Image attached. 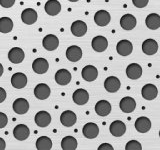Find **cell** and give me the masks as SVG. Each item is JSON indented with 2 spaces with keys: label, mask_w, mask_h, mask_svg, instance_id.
Here are the masks:
<instances>
[{
  "label": "cell",
  "mask_w": 160,
  "mask_h": 150,
  "mask_svg": "<svg viewBox=\"0 0 160 150\" xmlns=\"http://www.w3.org/2000/svg\"><path fill=\"white\" fill-rule=\"evenodd\" d=\"M109 131L114 137H121L126 132V126L121 120H115L110 124Z\"/></svg>",
  "instance_id": "6da1fadb"
},
{
  "label": "cell",
  "mask_w": 160,
  "mask_h": 150,
  "mask_svg": "<svg viewBox=\"0 0 160 150\" xmlns=\"http://www.w3.org/2000/svg\"><path fill=\"white\" fill-rule=\"evenodd\" d=\"M38 14L36 12V10H34L32 8H26L24 9L21 13V20L24 24L26 25H32L37 21Z\"/></svg>",
  "instance_id": "7a4b0ae2"
},
{
  "label": "cell",
  "mask_w": 160,
  "mask_h": 150,
  "mask_svg": "<svg viewBox=\"0 0 160 150\" xmlns=\"http://www.w3.org/2000/svg\"><path fill=\"white\" fill-rule=\"evenodd\" d=\"M116 51L121 56H128L133 51V45L129 40H120L116 45Z\"/></svg>",
  "instance_id": "3957f363"
},
{
  "label": "cell",
  "mask_w": 160,
  "mask_h": 150,
  "mask_svg": "<svg viewBox=\"0 0 160 150\" xmlns=\"http://www.w3.org/2000/svg\"><path fill=\"white\" fill-rule=\"evenodd\" d=\"M77 116L71 110H66L63 111L62 114L60 115V122L65 127H71L76 123Z\"/></svg>",
  "instance_id": "277c9868"
},
{
  "label": "cell",
  "mask_w": 160,
  "mask_h": 150,
  "mask_svg": "<svg viewBox=\"0 0 160 150\" xmlns=\"http://www.w3.org/2000/svg\"><path fill=\"white\" fill-rule=\"evenodd\" d=\"M119 107L121 109V111L124 113H131L136 108V101L134 100V98L130 96L123 97L120 100Z\"/></svg>",
  "instance_id": "5b68a950"
},
{
  "label": "cell",
  "mask_w": 160,
  "mask_h": 150,
  "mask_svg": "<svg viewBox=\"0 0 160 150\" xmlns=\"http://www.w3.org/2000/svg\"><path fill=\"white\" fill-rule=\"evenodd\" d=\"M81 75L85 81L92 82L94 80H96V78L98 77V70L93 65H86L82 69Z\"/></svg>",
  "instance_id": "8992f818"
},
{
  "label": "cell",
  "mask_w": 160,
  "mask_h": 150,
  "mask_svg": "<svg viewBox=\"0 0 160 150\" xmlns=\"http://www.w3.org/2000/svg\"><path fill=\"white\" fill-rule=\"evenodd\" d=\"M50 93H51V90L50 87L47 84L45 83H40L37 84L34 88V95L35 97L39 100H45L50 96Z\"/></svg>",
  "instance_id": "52a82bcc"
},
{
  "label": "cell",
  "mask_w": 160,
  "mask_h": 150,
  "mask_svg": "<svg viewBox=\"0 0 160 150\" xmlns=\"http://www.w3.org/2000/svg\"><path fill=\"white\" fill-rule=\"evenodd\" d=\"M32 69L34 70V72L37 74H44L48 71L49 63L45 58H42V57L36 58L32 63Z\"/></svg>",
  "instance_id": "ba28073f"
},
{
  "label": "cell",
  "mask_w": 160,
  "mask_h": 150,
  "mask_svg": "<svg viewBox=\"0 0 160 150\" xmlns=\"http://www.w3.org/2000/svg\"><path fill=\"white\" fill-rule=\"evenodd\" d=\"M110 20H111V16H110L109 12L106 11V10H98L94 15V22L98 26H106V25L109 24Z\"/></svg>",
  "instance_id": "9c48e42d"
},
{
  "label": "cell",
  "mask_w": 160,
  "mask_h": 150,
  "mask_svg": "<svg viewBox=\"0 0 160 150\" xmlns=\"http://www.w3.org/2000/svg\"><path fill=\"white\" fill-rule=\"evenodd\" d=\"M91 46L96 52H103L108 47V40L106 37L101 36V35L95 36L91 41Z\"/></svg>",
  "instance_id": "30bf717a"
},
{
  "label": "cell",
  "mask_w": 160,
  "mask_h": 150,
  "mask_svg": "<svg viewBox=\"0 0 160 150\" xmlns=\"http://www.w3.org/2000/svg\"><path fill=\"white\" fill-rule=\"evenodd\" d=\"M87 32V25L82 20H76L71 24V33L76 37H82Z\"/></svg>",
  "instance_id": "8fae6325"
},
{
  "label": "cell",
  "mask_w": 160,
  "mask_h": 150,
  "mask_svg": "<svg viewBox=\"0 0 160 150\" xmlns=\"http://www.w3.org/2000/svg\"><path fill=\"white\" fill-rule=\"evenodd\" d=\"M66 58L71 62H77L82 58V50L77 45H71L66 50Z\"/></svg>",
  "instance_id": "7c38bea8"
},
{
  "label": "cell",
  "mask_w": 160,
  "mask_h": 150,
  "mask_svg": "<svg viewBox=\"0 0 160 150\" xmlns=\"http://www.w3.org/2000/svg\"><path fill=\"white\" fill-rule=\"evenodd\" d=\"M120 86H121V83L116 76H109L104 81V88L110 93L117 92L120 89Z\"/></svg>",
  "instance_id": "4fadbf2b"
},
{
  "label": "cell",
  "mask_w": 160,
  "mask_h": 150,
  "mask_svg": "<svg viewBox=\"0 0 160 150\" xmlns=\"http://www.w3.org/2000/svg\"><path fill=\"white\" fill-rule=\"evenodd\" d=\"M42 44L43 47L48 51H53V50H56L59 46V39L53 34H48L43 38Z\"/></svg>",
  "instance_id": "5bb4252c"
},
{
  "label": "cell",
  "mask_w": 160,
  "mask_h": 150,
  "mask_svg": "<svg viewBox=\"0 0 160 150\" xmlns=\"http://www.w3.org/2000/svg\"><path fill=\"white\" fill-rule=\"evenodd\" d=\"M30 135V130L25 124H18L13 130V136L19 141L26 140Z\"/></svg>",
  "instance_id": "9a60e30c"
},
{
  "label": "cell",
  "mask_w": 160,
  "mask_h": 150,
  "mask_svg": "<svg viewBox=\"0 0 160 150\" xmlns=\"http://www.w3.org/2000/svg\"><path fill=\"white\" fill-rule=\"evenodd\" d=\"M45 12L50 16H56L61 11V4L58 0H48L45 3Z\"/></svg>",
  "instance_id": "2e32d148"
},
{
  "label": "cell",
  "mask_w": 160,
  "mask_h": 150,
  "mask_svg": "<svg viewBox=\"0 0 160 150\" xmlns=\"http://www.w3.org/2000/svg\"><path fill=\"white\" fill-rule=\"evenodd\" d=\"M82 131H83V135L85 136V138L94 139V138H96L99 134V127L97 124H95L93 122H89L84 125Z\"/></svg>",
  "instance_id": "e0dca14e"
},
{
  "label": "cell",
  "mask_w": 160,
  "mask_h": 150,
  "mask_svg": "<svg viewBox=\"0 0 160 150\" xmlns=\"http://www.w3.org/2000/svg\"><path fill=\"white\" fill-rule=\"evenodd\" d=\"M141 95L146 100H153L157 97L158 89L154 84H145L141 89Z\"/></svg>",
  "instance_id": "ac0fdd59"
},
{
  "label": "cell",
  "mask_w": 160,
  "mask_h": 150,
  "mask_svg": "<svg viewBox=\"0 0 160 150\" xmlns=\"http://www.w3.org/2000/svg\"><path fill=\"white\" fill-rule=\"evenodd\" d=\"M24 57H25V53L19 47H13L8 52V59L10 60V62H12L14 64L21 63L24 60Z\"/></svg>",
  "instance_id": "d6986e66"
},
{
  "label": "cell",
  "mask_w": 160,
  "mask_h": 150,
  "mask_svg": "<svg viewBox=\"0 0 160 150\" xmlns=\"http://www.w3.org/2000/svg\"><path fill=\"white\" fill-rule=\"evenodd\" d=\"M27 84V77L22 72H16L11 77V85L16 89H22Z\"/></svg>",
  "instance_id": "ffe728a7"
},
{
  "label": "cell",
  "mask_w": 160,
  "mask_h": 150,
  "mask_svg": "<svg viewBox=\"0 0 160 150\" xmlns=\"http://www.w3.org/2000/svg\"><path fill=\"white\" fill-rule=\"evenodd\" d=\"M151 128V121L146 116H141L135 121V129L140 133H146Z\"/></svg>",
  "instance_id": "44dd1931"
},
{
  "label": "cell",
  "mask_w": 160,
  "mask_h": 150,
  "mask_svg": "<svg viewBox=\"0 0 160 150\" xmlns=\"http://www.w3.org/2000/svg\"><path fill=\"white\" fill-rule=\"evenodd\" d=\"M13 110L16 114L23 115L29 110V102L25 98H17L13 102Z\"/></svg>",
  "instance_id": "7402d4cb"
},
{
  "label": "cell",
  "mask_w": 160,
  "mask_h": 150,
  "mask_svg": "<svg viewBox=\"0 0 160 150\" xmlns=\"http://www.w3.org/2000/svg\"><path fill=\"white\" fill-rule=\"evenodd\" d=\"M55 81L59 85H67L71 81V73L67 69H59L55 73Z\"/></svg>",
  "instance_id": "603a6c76"
},
{
  "label": "cell",
  "mask_w": 160,
  "mask_h": 150,
  "mask_svg": "<svg viewBox=\"0 0 160 150\" xmlns=\"http://www.w3.org/2000/svg\"><path fill=\"white\" fill-rule=\"evenodd\" d=\"M126 75L129 79L137 80L141 77L142 75V68L137 63H131L129 64L126 68Z\"/></svg>",
  "instance_id": "cb8c5ba5"
},
{
  "label": "cell",
  "mask_w": 160,
  "mask_h": 150,
  "mask_svg": "<svg viewBox=\"0 0 160 150\" xmlns=\"http://www.w3.org/2000/svg\"><path fill=\"white\" fill-rule=\"evenodd\" d=\"M72 99L75 104L84 105V104H86L89 100V93L85 89H77L74 91L72 95Z\"/></svg>",
  "instance_id": "d4e9b609"
},
{
  "label": "cell",
  "mask_w": 160,
  "mask_h": 150,
  "mask_svg": "<svg viewBox=\"0 0 160 150\" xmlns=\"http://www.w3.org/2000/svg\"><path fill=\"white\" fill-rule=\"evenodd\" d=\"M95 112L99 116H107L111 112V104L107 100H99L95 104Z\"/></svg>",
  "instance_id": "484cf974"
},
{
  "label": "cell",
  "mask_w": 160,
  "mask_h": 150,
  "mask_svg": "<svg viewBox=\"0 0 160 150\" xmlns=\"http://www.w3.org/2000/svg\"><path fill=\"white\" fill-rule=\"evenodd\" d=\"M35 123L39 127H47L51 122V116L47 111H39L34 117Z\"/></svg>",
  "instance_id": "4316f807"
},
{
  "label": "cell",
  "mask_w": 160,
  "mask_h": 150,
  "mask_svg": "<svg viewBox=\"0 0 160 150\" xmlns=\"http://www.w3.org/2000/svg\"><path fill=\"white\" fill-rule=\"evenodd\" d=\"M142 51L146 55H154L158 51V43L154 39H146L142 43Z\"/></svg>",
  "instance_id": "83f0119b"
},
{
  "label": "cell",
  "mask_w": 160,
  "mask_h": 150,
  "mask_svg": "<svg viewBox=\"0 0 160 150\" xmlns=\"http://www.w3.org/2000/svg\"><path fill=\"white\" fill-rule=\"evenodd\" d=\"M136 18L132 14H125L120 19V26L124 30H132L136 26Z\"/></svg>",
  "instance_id": "f1b7e54d"
},
{
  "label": "cell",
  "mask_w": 160,
  "mask_h": 150,
  "mask_svg": "<svg viewBox=\"0 0 160 150\" xmlns=\"http://www.w3.org/2000/svg\"><path fill=\"white\" fill-rule=\"evenodd\" d=\"M146 26L151 30H157L160 27V16L157 13H151L145 19Z\"/></svg>",
  "instance_id": "f546056e"
},
{
  "label": "cell",
  "mask_w": 160,
  "mask_h": 150,
  "mask_svg": "<svg viewBox=\"0 0 160 150\" xmlns=\"http://www.w3.org/2000/svg\"><path fill=\"white\" fill-rule=\"evenodd\" d=\"M77 146L78 142L73 136H65L61 140V148L63 150H75Z\"/></svg>",
  "instance_id": "4dcf8cb0"
},
{
  "label": "cell",
  "mask_w": 160,
  "mask_h": 150,
  "mask_svg": "<svg viewBox=\"0 0 160 150\" xmlns=\"http://www.w3.org/2000/svg\"><path fill=\"white\" fill-rule=\"evenodd\" d=\"M36 148L38 150H50L52 148V141L47 136H41L36 140Z\"/></svg>",
  "instance_id": "1f68e13d"
},
{
  "label": "cell",
  "mask_w": 160,
  "mask_h": 150,
  "mask_svg": "<svg viewBox=\"0 0 160 150\" xmlns=\"http://www.w3.org/2000/svg\"><path fill=\"white\" fill-rule=\"evenodd\" d=\"M13 29V21L8 17L0 18V32L1 33H9Z\"/></svg>",
  "instance_id": "d6a6232c"
},
{
  "label": "cell",
  "mask_w": 160,
  "mask_h": 150,
  "mask_svg": "<svg viewBox=\"0 0 160 150\" xmlns=\"http://www.w3.org/2000/svg\"><path fill=\"white\" fill-rule=\"evenodd\" d=\"M125 150H142V146L137 140H130L126 143Z\"/></svg>",
  "instance_id": "836d02e7"
},
{
  "label": "cell",
  "mask_w": 160,
  "mask_h": 150,
  "mask_svg": "<svg viewBox=\"0 0 160 150\" xmlns=\"http://www.w3.org/2000/svg\"><path fill=\"white\" fill-rule=\"evenodd\" d=\"M149 0H132V3L137 8H144L147 6Z\"/></svg>",
  "instance_id": "e575fe53"
},
{
  "label": "cell",
  "mask_w": 160,
  "mask_h": 150,
  "mask_svg": "<svg viewBox=\"0 0 160 150\" xmlns=\"http://www.w3.org/2000/svg\"><path fill=\"white\" fill-rule=\"evenodd\" d=\"M7 123H8L7 115L5 113H3V112H0V129L4 128L7 125Z\"/></svg>",
  "instance_id": "d590c367"
},
{
  "label": "cell",
  "mask_w": 160,
  "mask_h": 150,
  "mask_svg": "<svg viewBox=\"0 0 160 150\" xmlns=\"http://www.w3.org/2000/svg\"><path fill=\"white\" fill-rule=\"evenodd\" d=\"M15 3V0H0V5L4 8L12 7Z\"/></svg>",
  "instance_id": "8d00e7d4"
},
{
  "label": "cell",
  "mask_w": 160,
  "mask_h": 150,
  "mask_svg": "<svg viewBox=\"0 0 160 150\" xmlns=\"http://www.w3.org/2000/svg\"><path fill=\"white\" fill-rule=\"evenodd\" d=\"M98 150H113V146L109 143H103L98 147Z\"/></svg>",
  "instance_id": "74e56055"
},
{
  "label": "cell",
  "mask_w": 160,
  "mask_h": 150,
  "mask_svg": "<svg viewBox=\"0 0 160 150\" xmlns=\"http://www.w3.org/2000/svg\"><path fill=\"white\" fill-rule=\"evenodd\" d=\"M5 99H6V91L2 87H0V103H2Z\"/></svg>",
  "instance_id": "f35d334b"
},
{
  "label": "cell",
  "mask_w": 160,
  "mask_h": 150,
  "mask_svg": "<svg viewBox=\"0 0 160 150\" xmlns=\"http://www.w3.org/2000/svg\"><path fill=\"white\" fill-rule=\"evenodd\" d=\"M5 148H6V143H5V140L0 137V150H4Z\"/></svg>",
  "instance_id": "ab89813d"
},
{
  "label": "cell",
  "mask_w": 160,
  "mask_h": 150,
  "mask_svg": "<svg viewBox=\"0 0 160 150\" xmlns=\"http://www.w3.org/2000/svg\"><path fill=\"white\" fill-rule=\"evenodd\" d=\"M2 74H3V66H2V64L0 63V77L2 76Z\"/></svg>",
  "instance_id": "60d3db41"
},
{
  "label": "cell",
  "mask_w": 160,
  "mask_h": 150,
  "mask_svg": "<svg viewBox=\"0 0 160 150\" xmlns=\"http://www.w3.org/2000/svg\"><path fill=\"white\" fill-rule=\"evenodd\" d=\"M68 1H70V2H77L78 0H68Z\"/></svg>",
  "instance_id": "b9f144b4"
},
{
  "label": "cell",
  "mask_w": 160,
  "mask_h": 150,
  "mask_svg": "<svg viewBox=\"0 0 160 150\" xmlns=\"http://www.w3.org/2000/svg\"><path fill=\"white\" fill-rule=\"evenodd\" d=\"M159 137H160V131H159Z\"/></svg>",
  "instance_id": "7bdbcfd3"
}]
</instances>
